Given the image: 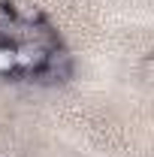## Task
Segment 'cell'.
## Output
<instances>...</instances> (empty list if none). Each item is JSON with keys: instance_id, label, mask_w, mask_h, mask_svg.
Segmentation results:
<instances>
[{"instance_id": "cell-1", "label": "cell", "mask_w": 154, "mask_h": 157, "mask_svg": "<svg viewBox=\"0 0 154 157\" xmlns=\"http://www.w3.org/2000/svg\"><path fill=\"white\" fill-rule=\"evenodd\" d=\"M45 45H39V42H33V39H21V42H15L12 45V67H18V70H24V73H37L39 67H42V60H45Z\"/></svg>"}, {"instance_id": "cell-2", "label": "cell", "mask_w": 154, "mask_h": 157, "mask_svg": "<svg viewBox=\"0 0 154 157\" xmlns=\"http://www.w3.org/2000/svg\"><path fill=\"white\" fill-rule=\"evenodd\" d=\"M6 12H9V18H12V21L27 24V27H37V24H42V9H39V6H33V3H27V0L6 3Z\"/></svg>"}]
</instances>
